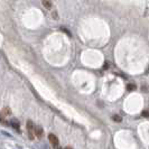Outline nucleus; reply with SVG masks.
I'll return each instance as SVG.
<instances>
[{
    "label": "nucleus",
    "mask_w": 149,
    "mask_h": 149,
    "mask_svg": "<svg viewBox=\"0 0 149 149\" xmlns=\"http://www.w3.org/2000/svg\"><path fill=\"white\" fill-rule=\"evenodd\" d=\"M113 120H114L116 122H121V121H122V118L119 117V116H113Z\"/></svg>",
    "instance_id": "nucleus-6"
},
{
    "label": "nucleus",
    "mask_w": 149,
    "mask_h": 149,
    "mask_svg": "<svg viewBox=\"0 0 149 149\" xmlns=\"http://www.w3.org/2000/svg\"><path fill=\"white\" fill-rule=\"evenodd\" d=\"M27 131H28L29 139L33 140V139H34V133H35V127H34L33 121H30V120H28V121H27Z\"/></svg>",
    "instance_id": "nucleus-1"
},
{
    "label": "nucleus",
    "mask_w": 149,
    "mask_h": 149,
    "mask_svg": "<svg viewBox=\"0 0 149 149\" xmlns=\"http://www.w3.org/2000/svg\"><path fill=\"white\" fill-rule=\"evenodd\" d=\"M48 139H49V142L53 145V146H58V139H57V137L55 136V135H53V133H51L49 136H48Z\"/></svg>",
    "instance_id": "nucleus-3"
},
{
    "label": "nucleus",
    "mask_w": 149,
    "mask_h": 149,
    "mask_svg": "<svg viewBox=\"0 0 149 149\" xmlns=\"http://www.w3.org/2000/svg\"><path fill=\"white\" fill-rule=\"evenodd\" d=\"M2 112H3V114H9V109H8V108H6Z\"/></svg>",
    "instance_id": "nucleus-8"
},
{
    "label": "nucleus",
    "mask_w": 149,
    "mask_h": 149,
    "mask_svg": "<svg viewBox=\"0 0 149 149\" xmlns=\"http://www.w3.org/2000/svg\"><path fill=\"white\" fill-rule=\"evenodd\" d=\"M43 6L46 8V9H51L52 8V2L49 0H43Z\"/></svg>",
    "instance_id": "nucleus-5"
},
{
    "label": "nucleus",
    "mask_w": 149,
    "mask_h": 149,
    "mask_svg": "<svg viewBox=\"0 0 149 149\" xmlns=\"http://www.w3.org/2000/svg\"><path fill=\"white\" fill-rule=\"evenodd\" d=\"M55 149H62V148H61L60 146H56V147H55Z\"/></svg>",
    "instance_id": "nucleus-10"
},
{
    "label": "nucleus",
    "mask_w": 149,
    "mask_h": 149,
    "mask_svg": "<svg viewBox=\"0 0 149 149\" xmlns=\"http://www.w3.org/2000/svg\"><path fill=\"white\" fill-rule=\"evenodd\" d=\"M64 149H72L71 147H66V148H64Z\"/></svg>",
    "instance_id": "nucleus-11"
},
{
    "label": "nucleus",
    "mask_w": 149,
    "mask_h": 149,
    "mask_svg": "<svg viewBox=\"0 0 149 149\" xmlns=\"http://www.w3.org/2000/svg\"><path fill=\"white\" fill-rule=\"evenodd\" d=\"M35 135H36L37 137H42L43 136V128L39 127V126L35 127Z\"/></svg>",
    "instance_id": "nucleus-4"
},
{
    "label": "nucleus",
    "mask_w": 149,
    "mask_h": 149,
    "mask_svg": "<svg viewBox=\"0 0 149 149\" xmlns=\"http://www.w3.org/2000/svg\"><path fill=\"white\" fill-rule=\"evenodd\" d=\"M127 89L129 90V91H132V90H135V89H136V86H135L133 84H129L127 86Z\"/></svg>",
    "instance_id": "nucleus-7"
},
{
    "label": "nucleus",
    "mask_w": 149,
    "mask_h": 149,
    "mask_svg": "<svg viewBox=\"0 0 149 149\" xmlns=\"http://www.w3.org/2000/svg\"><path fill=\"white\" fill-rule=\"evenodd\" d=\"M9 125H10L11 127L14 128L15 130L19 131V129H20V126H19V121H18L17 119H11L10 122H9Z\"/></svg>",
    "instance_id": "nucleus-2"
},
{
    "label": "nucleus",
    "mask_w": 149,
    "mask_h": 149,
    "mask_svg": "<svg viewBox=\"0 0 149 149\" xmlns=\"http://www.w3.org/2000/svg\"><path fill=\"white\" fill-rule=\"evenodd\" d=\"M142 116H144V117H149V112L148 111H144V112H142Z\"/></svg>",
    "instance_id": "nucleus-9"
}]
</instances>
